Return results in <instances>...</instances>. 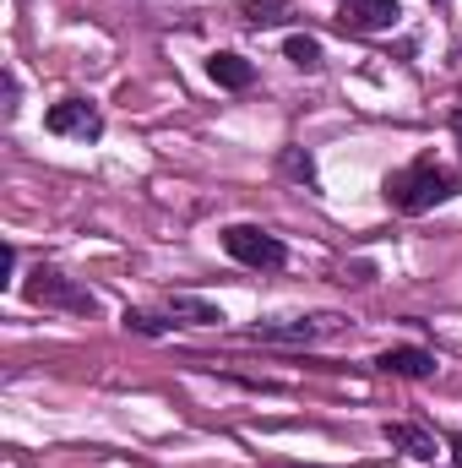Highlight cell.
Returning a JSON list of instances; mask_svg holds the SVG:
<instances>
[{"label":"cell","instance_id":"cell-1","mask_svg":"<svg viewBox=\"0 0 462 468\" xmlns=\"http://www.w3.org/2000/svg\"><path fill=\"white\" fill-rule=\"evenodd\" d=\"M457 191H462V169L436 164V158H414V164H403V169H392V175L381 180L386 207H392V213H403V218H419V213H430V207L452 202Z\"/></svg>","mask_w":462,"mask_h":468},{"label":"cell","instance_id":"cell-2","mask_svg":"<svg viewBox=\"0 0 462 468\" xmlns=\"http://www.w3.org/2000/svg\"><path fill=\"white\" fill-rule=\"evenodd\" d=\"M22 294H27L33 305H49V311H71V316H99V294H93V289H82L77 278L55 272V267H33V272H27V283H22Z\"/></svg>","mask_w":462,"mask_h":468},{"label":"cell","instance_id":"cell-3","mask_svg":"<svg viewBox=\"0 0 462 468\" xmlns=\"http://www.w3.org/2000/svg\"><path fill=\"white\" fill-rule=\"evenodd\" d=\"M224 250H229L239 267H256V272H278V267L289 261L283 239L267 234L261 224H229V229H224Z\"/></svg>","mask_w":462,"mask_h":468},{"label":"cell","instance_id":"cell-4","mask_svg":"<svg viewBox=\"0 0 462 468\" xmlns=\"http://www.w3.org/2000/svg\"><path fill=\"white\" fill-rule=\"evenodd\" d=\"M44 131L49 136H66V142H99L104 136V110L93 99H60V104H49Z\"/></svg>","mask_w":462,"mask_h":468},{"label":"cell","instance_id":"cell-5","mask_svg":"<svg viewBox=\"0 0 462 468\" xmlns=\"http://www.w3.org/2000/svg\"><path fill=\"white\" fill-rule=\"evenodd\" d=\"M338 327H343V316L321 311V316H294V322H261V327H250V338L256 344H321Z\"/></svg>","mask_w":462,"mask_h":468},{"label":"cell","instance_id":"cell-6","mask_svg":"<svg viewBox=\"0 0 462 468\" xmlns=\"http://www.w3.org/2000/svg\"><path fill=\"white\" fill-rule=\"evenodd\" d=\"M375 370H386V376H403V381H425V376H436V354L419 349V344L381 349V354H375Z\"/></svg>","mask_w":462,"mask_h":468},{"label":"cell","instance_id":"cell-7","mask_svg":"<svg viewBox=\"0 0 462 468\" xmlns=\"http://www.w3.org/2000/svg\"><path fill=\"white\" fill-rule=\"evenodd\" d=\"M397 16H403L397 0H348L338 22L353 27V33H381V27H397Z\"/></svg>","mask_w":462,"mask_h":468},{"label":"cell","instance_id":"cell-8","mask_svg":"<svg viewBox=\"0 0 462 468\" xmlns=\"http://www.w3.org/2000/svg\"><path fill=\"white\" fill-rule=\"evenodd\" d=\"M207 77H213L218 88H229V93H245V88L256 82V66H250L245 55H234V49H218V55L207 60Z\"/></svg>","mask_w":462,"mask_h":468},{"label":"cell","instance_id":"cell-9","mask_svg":"<svg viewBox=\"0 0 462 468\" xmlns=\"http://www.w3.org/2000/svg\"><path fill=\"white\" fill-rule=\"evenodd\" d=\"M169 316L185 322V327H218L224 322V311L213 300H202V294H169Z\"/></svg>","mask_w":462,"mask_h":468},{"label":"cell","instance_id":"cell-10","mask_svg":"<svg viewBox=\"0 0 462 468\" xmlns=\"http://www.w3.org/2000/svg\"><path fill=\"white\" fill-rule=\"evenodd\" d=\"M381 436H386V447H397V452H408V458H419V463L436 458V436L419 431V425H386Z\"/></svg>","mask_w":462,"mask_h":468},{"label":"cell","instance_id":"cell-11","mask_svg":"<svg viewBox=\"0 0 462 468\" xmlns=\"http://www.w3.org/2000/svg\"><path fill=\"white\" fill-rule=\"evenodd\" d=\"M283 55H289L299 71H321V60H327V55H321V38H310V33H294V38L283 44Z\"/></svg>","mask_w":462,"mask_h":468},{"label":"cell","instance_id":"cell-12","mask_svg":"<svg viewBox=\"0 0 462 468\" xmlns=\"http://www.w3.org/2000/svg\"><path fill=\"white\" fill-rule=\"evenodd\" d=\"M239 16H245L250 27H272V22L289 16V0H239Z\"/></svg>","mask_w":462,"mask_h":468},{"label":"cell","instance_id":"cell-13","mask_svg":"<svg viewBox=\"0 0 462 468\" xmlns=\"http://www.w3.org/2000/svg\"><path fill=\"white\" fill-rule=\"evenodd\" d=\"M174 327V316H152V311H125V333H142V338H163Z\"/></svg>","mask_w":462,"mask_h":468},{"label":"cell","instance_id":"cell-14","mask_svg":"<svg viewBox=\"0 0 462 468\" xmlns=\"http://www.w3.org/2000/svg\"><path fill=\"white\" fill-rule=\"evenodd\" d=\"M283 169H289L294 180H305V186L316 191V158H310V153H299V147H283Z\"/></svg>","mask_w":462,"mask_h":468},{"label":"cell","instance_id":"cell-15","mask_svg":"<svg viewBox=\"0 0 462 468\" xmlns=\"http://www.w3.org/2000/svg\"><path fill=\"white\" fill-rule=\"evenodd\" d=\"M16 283V245H0V289Z\"/></svg>","mask_w":462,"mask_h":468},{"label":"cell","instance_id":"cell-16","mask_svg":"<svg viewBox=\"0 0 462 468\" xmlns=\"http://www.w3.org/2000/svg\"><path fill=\"white\" fill-rule=\"evenodd\" d=\"M343 283H370V267H364V261H359V267H348Z\"/></svg>","mask_w":462,"mask_h":468},{"label":"cell","instance_id":"cell-17","mask_svg":"<svg viewBox=\"0 0 462 468\" xmlns=\"http://www.w3.org/2000/svg\"><path fill=\"white\" fill-rule=\"evenodd\" d=\"M446 452H452V463L462 468V431H457V436H446Z\"/></svg>","mask_w":462,"mask_h":468},{"label":"cell","instance_id":"cell-18","mask_svg":"<svg viewBox=\"0 0 462 468\" xmlns=\"http://www.w3.org/2000/svg\"><path fill=\"white\" fill-rule=\"evenodd\" d=\"M452 131H457V142H462V110H457V115H452Z\"/></svg>","mask_w":462,"mask_h":468},{"label":"cell","instance_id":"cell-19","mask_svg":"<svg viewBox=\"0 0 462 468\" xmlns=\"http://www.w3.org/2000/svg\"><path fill=\"white\" fill-rule=\"evenodd\" d=\"M436 5H446V0H436Z\"/></svg>","mask_w":462,"mask_h":468}]
</instances>
